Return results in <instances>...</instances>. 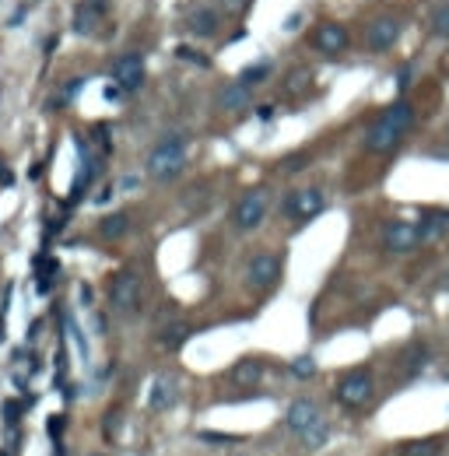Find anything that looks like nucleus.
<instances>
[{"label":"nucleus","instance_id":"nucleus-1","mask_svg":"<svg viewBox=\"0 0 449 456\" xmlns=\"http://www.w3.org/2000/svg\"><path fill=\"white\" fill-rule=\"evenodd\" d=\"M410 126H414V106L410 102H393L375 123L368 126L365 133V148L368 151H393V148H400V141L410 133Z\"/></svg>","mask_w":449,"mask_h":456},{"label":"nucleus","instance_id":"nucleus-2","mask_svg":"<svg viewBox=\"0 0 449 456\" xmlns=\"http://www.w3.org/2000/svg\"><path fill=\"white\" fill-rule=\"evenodd\" d=\"M288 428H291L295 435H302L306 446H313V450L327 439V421L320 415V407H316L313 400H306V397L288 407Z\"/></svg>","mask_w":449,"mask_h":456},{"label":"nucleus","instance_id":"nucleus-3","mask_svg":"<svg viewBox=\"0 0 449 456\" xmlns=\"http://www.w3.org/2000/svg\"><path fill=\"white\" fill-rule=\"evenodd\" d=\"M186 166V137H165L162 144L148 155V172L155 179H176Z\"/></svg>","mask_w":449,"mask_h":456},{"label":"nucleus","instance_id":"nucleus-4","mask_svg":"<svg viewBox=\"0 0 449 456\" xmlns=\"http://www.w3.org/2000/svg\"><path fill=\"white\" fill-rule=\"evenodd\" d=\"M267 208H271V197H267V190H249L243 201L236 204V228L239 232H253V228H260V221L267 218Z\"/></svg>","mask_w":449,"mask_h":456},{"label":"nucleus","instance_id":"nucleus-5","mask_svg":"<svg viewBox=\"0 0 449 456\" xmlns=\"http://www.w3.org/2000/svg\"><path fill=\"white\" fill-rule=\"evenodd\" d=\"M372 390H375L372 373H368V369H355V373H348L337 382V400H340L344 407H362L368 397H372Z\"/></svg>","mask_w":449,"mask_h":456},{"label":"nucleus","instance_id":"nucleus-6","mask_svg":"<svg viewBox=\"0 0 449 456\" xmlns=\"http://www.w3.org/2000/svg\"><path fill=\"white\" fill-rule=\"evenodd\" d=\"M323 208H327V197H323V190H316V186L295 190V193H288V201H285L288 218H295V221H309V218H316Z\"/></svg>","mask_w":449,"mask_h":456},{"label":"nucleus","instance_id":"nucleus-7","mask_svg":"<svg viewBox=\"0 0 449 456\" xmlns=\"http://www.w3.org/2000/svg\"><path fill=\"white\" fill-rule=\"evenodd\" d=\"M246 278H249V288H253V291L274 288V285H278V278H281V260H278L274 253H256V256L249 260Z\"/></svg>","mask_w":449,"mask_h":456},{"label":"nucleus","instance_id":"nucleus-8","mask_svg":"<svg viewBox=\"0 0 449 456\" xmlns=\"http://www.w3.org/2000/svg\"><path fill=\"white\" fill-rule=\"evenodd\" d=\"M109 302H113L120 313H137V305H141V278H137L133 270H120V274L113 278Z\"/></svg>","mask_w":449,"mask_h":456},{"label":"nucleus","instance_id":"nucleus-9","mask_svg":"<svg viewBox=\"0 0 449 456\" xmlns=\"http://www.w3.org/2000/svg\"><path fill=\"white\" fill-rule=\"evenodd\" d=\"M383 243L390 253H410V249L421 243V232L414 221H390L386 232H383Z\"/></svg>","mask_w":449,"mask_h":456},{"label":"nucleus","instance_id":"nucleus-10","mask_svg":"<svg viewBox=\"0 0 449 456\" xmlns=\"http://www.w3.org/2000/svg\"><path fill=\"white\" fill-rule=\"evenodd\" d=\"M400 21L397 18H375L372 25H368V32H365V42H368V49H375V53H386L393 42L400 39Z\"/></svg>","mask_w":449,"mask_h":456},{"label":"nucleus","instance_id":"nucleus-11","mask_svg":"<svg viewBox=\"0 0 449 456\" xmlns=\"http://www.w3.org/2000/svg\"><path fill=\"white\" fill-rule=\"evenodd\" d=\"M113 78H116V84L120 88H126V91H137L141 84H144V60L141 56H120L116 64H113Z\"/></svg>","mask_w":449,"mask_h":456},{"label":"nucleus","instance_id":"nucleus-12","mask_svg":"<svg viewBox=\"0 0 449 456\" xmlns=\"http://www.w3.org/2000/svg\"><path fill=\"white\" fill-rule=\"evenodd\" d=\"M313 46L320 49V53H340L344 46H348V32L340 29V25H333V21H327V25H320L316 32H313Z\"/></svg>","mask_w":449,"mask_h":456},{"label":"nucleus","instance_id":"nucleus-13","mask_svg":"<svg viewBox=\"0 0 449 456\" xmlns=\"http://www.w3.org/2000/svg\"><path fill=\"white\" fill-rule=\"evenodd\" d=\"M186 29H190L193 36L207 39V36H214V32H218V14H214L211 7H193V11L186 14Z\"/></svg>","mask_w":449,"mask_h":456},{"label":"nucleus","instance_id":"nucleus-14","mask_svg":"<svg viewBox=\"0 0 449 456\" xmlns=\"http://www.w3.org/2000/svg\"><path fill=\"white\" fill-rule=\"evenodd\" d=\"M176 379L172 375H155V382H151V393H148V404L155 407V411H165L172 400H176Z\"/></svg>","mask_w":449,"mask_h":456},{"label":"nucleus","instance_id":"nucleus-15","mask_svg":"<svg viewBox=\"0 0 449 456\" xmlns=\"http://www.w3.org/2000/svg\"><path fill=\"white\" fill-rule=\"evenodd\" d=\"M99 14H102L99 4L81 0L78 11H74V32H78V36H95V29H99Z\"/></svg>","mask_w":449,"mask_h":456},{"label":"nucleus","instance_id":"nucleus-16","mask_svg":"<svg viewBox=\"0 0 449 456\" xmlns=\"http://www.w3.org/2000/svg\"><path fill=\"white\" fill-rule=\"evenodd\" d=\"M249 98H253V84H246L243 78L236 84H228L225 91H221V109H228V113H239L249 106Z\"/></svg>","mask_w":449,"mask_h":456},{"label":"nucleus","instance_id":"nucleus-17","mask_svg":"<svg viewBox=\"0 0 449 456\" xmlns=\"http://www.w3.org/2000/svg\"><path fill=\"white\" fill-rule=\"evenodd\" d=\"M418 232H421V243H432V239H443L449 232V214L439 211V214H425L418 221Z\"/></svg>","mask_w":449,"mask_h":456},{"label":"nucleus","instance_id":"nucleus-18","mask_svg":"<svg viewBox=\"0 0 449 456\" xmlns=\"http://www.w3.org/2000/svg\"><path fill=\"white\" fill-rule=\"evenodd\" d=\"M443 453V442L439 439H414L400 446V456H439Z\"/></svg>","mask_w":449,"mask_h":456},{"label":"nucleus","instance_id":"nucleus-19","mask_svg":"<svg viewBox=\"0 0 449 456\" xmlns=\"http://www.w3.org/2000/svg\"><path fill=\"white\" fill-rule=\"evenodd\" d=\"M260 375H263V365H260L256 358H246V362H239V365L232 369V379H236L239 386H253Z\"/></svg>","mask_w":449,"mask_h":456},{"label":"nucleus","instance_id":"nucleus-20","mask_svg":"<svg viewBox=\"0 0 449 456\" xmlns=\"http://www.w3.org/2000/svg\"><path fill=\"white\" fill-rule=\"evenodd\" d=\"M126 228H130V218H126V214H109V218L99 225V232H102L106 239H120V235H126Z\"/></svg>","mask_w":449,"mask_h":456},{"label":"nucleus","instance_id":"nucleus-21","mask_svg":"<svg viewBox=\"0 0 449 456\" xmlns=\"http://www.w3.org/2000/svg\"><path fill=\"white\" fill-rule=\"evenodd\" d=\"M425 362H428V351H425L421 344H410L408 351H404V369H408V373H418Z\"/></svg>","mask_w":449,"mask_h":456},{"label":"nucleus","instance_id":"nucleus-22","mask_svg":"<svg viewBox=\"0 0 449 456\" xmlns=\"http://www.w3.org/2000/svg\"><path fill=\"white\" fill-rule=\"evenodd\" d=\"M288 369H291V375H298V379H309V375L316 373V362H313L309 355H302V358H295Z\"/></svg>","mask_w":449,"mask_h":456},{"label":"nucleus","instance_id":"nucleus-23","mask_svg":"<svg viewBox=\"0 0 449 456\" xmlns=\"http://www.w3.org/2000/svg\"><path fill=\"white\" fill-rule=\"evenodd\" d=\"M432 32L443 36V39H449V4L435 11V18H432Z\"/></svg>","mask_w":449,"mask_h":456},{"label":"nucleus","instance_id":"nucleus-24","mask_svg":"<svg viewBox=\"0 0 449 456\" xmlns=\"http://www.w3.org/2000/svg\"><path fill=\"white\" fill-rule=\"evenodd\" d=\"M186 337H190V330H186V327H168V330L162 333V344H165V348H179Z\"/></svg>","mask_w":449,"mask_h":456},{"label":"nucleus","instance_id":"nucleus-25","mask_svg":"<svg viewBox=\"0 0 449 456\" xmlns=\"http://www.w3.org/2000/svg\"><path fill=\"white\" fill-rule=\"evenodd\" d=\"M176 56H179V60H190V64H197V67H211V60H207L204 53H197V49H186V46H179V49H176Z\"/></svg>","mask_w":449,"mask_h":456},{"label":"nucleus","instance_id":"nucleus-26","mask_svg":"<svg viewBox=\"0 0 449 456\" xmlns=\"http://www.w3.org/2000/svg\"><path fill=\"white\" fill-rule=\"evenodd\" d=\"M267 74H271V64H256V67H249V71L243 74V81L246 84H256L260 78H267Z\"/></svg>","mask_w":449,"mask_h":456},{"label":"nucleus","instance_id":"nucleus-27","mask_svg":"<svg viewBox=\"0 0 449 456\" xmlns=\"http://www.w3.org/2000/svg\"><path fill=\"white\" fill-rule=\"evenodd\" d=\"M18 417H21V404H14V400H7V404H4V421H7V425H14Z\"/></svg>","mask_w":449,"mask_h":456},{"label":"nucleus","instance_id":"nucleus-28","mask_svg":"<svg viewBox=\"0 0 449 456\" xmlns=\"http://www.w3.org/2000/svg\"><path fill=\"white\" fill-rule=\"evenodd\" d=\"M204 442H236V435H221V432H201Z\"/></svg>","mask_w":449,"mask_h":456},{"label":"nucleus","instance_id":"nucleus-29","mask_svg":"<svg viewBox=\"0 0 449 456\" xmlns=\"http://www.w3.org/2000/svg\"><path fill=\"white\" fill-rule=\"evenodd\" d=\"M221 7H225V11H236V7H239V0H221Z\"/></svg>","mask_w":449,"mask_h":456},{"label":"nucleus","instance_id":"nucleus-30","mask_svg":"<svg viewBox=\"0 0 449 456\" xmlns=\"http://www.w3.org/2000/svg\"><path fill=\"white\" fill-rule=\"evenodd\" d=\"M0 456H7V453H0Z\"/></svg>","mask_w":449,"mask_h":456}]
</instances>
